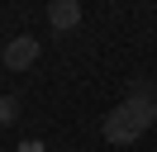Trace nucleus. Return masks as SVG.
Returning a JSON list of instances; mask_svg holds the SVG:
<instances>
[{
    "instance_id": "obj_1",
    "label": "nucleus",
    "mask_w": 157,
    "mask_h": 152,
    "mask_svg": "<svg viewBox=\"0 0 157 152\" xmlns=\"http://www.w3.org/2000/svg\"><path fill=\"white\" fill-rule=\"evenodd\" d=\"M152 119H157V95H124V100L114 104V109L105 114V138L109 142H138L147 128H152Z\"/></svg>"
},
{
    "instance_id": "obj_2",
    "label": "nucleus",
    "mask_w": 157,
    "mask_h": 152,
    "mask_svg": "<svg viewBox=\"0 0 157 152\" xmlns=\"http://www.w3.org/2000/svg\"><path fill=\"white\" fill-rule=\"evenodd\" d=\"M33 62H38V38L19 33V38L5 43V66H10V71H24V66H33Z\"/></svg>"
},
{
    "instance_id": "obj_3",
    "label": "nucleus",
    "mask_w": 157,
    "mask_h": 152,
    "mask_svg": "<svg viewBox=\"0 0 157 152\" xmlns=\"http://www.w3.org/2000/svg\"><path fill=\"white\" fill-rule=\"evenodd\" d=\"M48 24L57 28V33L76 28L81 24V5H76V0H52V5H48Z\"/></svg>"
},
{
    "instance_id": "obj_4",
    "label": "nucleus",
    "mask_w": 157,
    "mask_h": 152,
    "mask_svg": "<svg viewBox=\"0 0 157 152\" xmlns=\"http://www.w3.org/2000/svg\"><path fill=\"white\" fill-rule=\"evenodd\" d=\"M14 119H19V100L5 95V100H0V124H14Z\"/></svg>"
},
{
    "instance_id": "obj_5",
    "label": "nucleus",
    "mask_w": 157,
    "mask_h": 152,
    "mask_svg": "<svg viewBox=\"0 0 157 152\" xmlns=\"http://www.w3.org/2000/svg\"><path fill=\"white\" fill-rule=\"evenodd\" d=\"M124 95H143V100H147V95H157V90H152V81H147V76H133Z\"/></svg>"
}]
</instances>
